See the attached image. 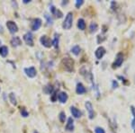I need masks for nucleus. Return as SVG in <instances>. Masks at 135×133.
I'll list each match as a JSON object with an SVG mask.
<instances>
[{"mask_svg":"<svg viewBox=\"0 0 135 133\" xmlns=\"http://www.w3.org/2000/svg\"><path fill=\"white\" fill-rule=\"evenodd\" d=\"M61 65H62L63 68L66 71L72 72L74 70V60L69 57H66L62 59L61 61Z\"/></svg>","mask_w":135,"mask_h":133,"instance_id":"1","label":"nucleus"},{"mask_svg":"<svg viewBox=\"0 0 135 133\" xmlns=\"http://www.w3.org/2000/svg\"><path fill=\"white\" fill-rule=\"evenodd\" d=\"M72 23H73V14L70 12L65 17V20L63 22V28L65 30H69L72 27Z\"/></svg>","mask_w":135,"mask_h":133,"instance_id":"2","label":"nucleus"},{"mask_svg":"<svg viewBox=\"0 0 135 133\" xmlns=\"http://www.w3.org/2000/svg\"><path fill=\"white\" fill-rule=\"evenodd\" d=\"M123 60H124L123 54H122V52H119V53H117V55H116V58H115V60H114V62L113 63V68H120V66H122Z\"/></svg>","mask_w":135,"mask_h":133,"instance_id":"3","label":"nucleus"},{"mask_svg":"<svg viewBox=\"0 0 135 133\" xmlns=\"http://www.w3.org/2000/svg\"><path fill=\"white\" fill-rule=\"evenodd\" d=\"M40 41H41V43H42V45H43L44 47H46V48H50L52 46V41H50V38H49L48 36H46V35L42 36L41 39H40Z\"/></svg>","mask_w":135,"mask_h":133,"instance_id":"4","label":"nucleus"},{"mask_svg":"<svg viewBox=\"0 0 135 133\" xmlns=\"http://www.w3.org/2000/svg\"><path fill=\"white\" fill-rule=\"evenodd\" d=\"M85 106H86V108H87V112H88V117H89L90 120H92V119L95 118V112H94L93 105H92L91 102H90L89 101L86 102Z\"/></svg>","mask_w":135,"mask_h":133,"instance_id":"5","label":"nucleus"},{"mask_svg":"<svg viewBox=\"0 0 135 133\" xmlns=\"http://www.w3.org/2000/svg\"><path fill=\"white\" fill-rule=\"evenodd\" d=\"M7 26L11 33H15L18 31V27H17V25H16V23L12 21H8L7 23Z\"/></svg>","mask_w":135,"mask_h":133,"instance_id":"6","label":"nucleus"},{"mask_svg":"<svg viewBox=\"0 0 135 133\" xmlns=\"http://www.w3.org/2000/svg\"><path fill=\"white\" fill-rule=\"evenodd\" d=\"M24 40L26 42V44L30 46H33V37L31 33H27L24 35Z\"/></svg>","mask_w":135,"mask_h":133,"instance_id":"7","label":"nucleus"},{"mask_svg":"<svg viewBox=\"0 0 135 133\" xmlns=\"http://www.w3.org/2000/svg\"><path fill=\"white\" fill-rule=\"evenodd\" d=\"M105 49L104 47H98L97 50H95V57H97V59H101L102 58L105 56Z\"/></svg>","mask_w":135,"mask_h":133,"instance_id":"8","label":"nucleus"},{"mask_svg":"<svg viewBox=\"0 0 135 133\" xmlns=\"http://www.w3.org/2000/svg\"><path fill=\"white\" fill-rule=\"evenodd\" d=\"M41 26H42V20L37 18V19H34L33 21H32L31 27H32V31H37V30L40 29Z\"/></svg>","mask_w":135,"mask_h":133,"instance_id":"9","label":"nucleus"},{"mask_svg":"<svg viewBox=\"0 0 135 133\" xmlns=\"http://www.w3.org/2000/svg\"><path fill=\"white\" fill-rule=\"evenodd\" d=\"M24 72L26 73L29 77H34L36 76V69L33 66H31V68H27L24 69Z\"/></svg>","mask_w":135,"mask_h":133,"instance_id":"10","label":"nucleus"},{"mask_svg":"<svg viewBox=\"0 0 135 133\" xmlns=\"http://www.w3.org/2000/svg\"><path fill=\"white\" fill-rule=\"evenodd\" d=\"M66 130L68 131H73L74 130V120L73 119L71 118H69L68 119V123L66 125Z\"/></svg>","mask_w":135,"mask_h":133,"instance_id":"11","label":"nucleus"},{"mask_svg":"<svg viewBox=\"0 0 135 133\" xmlns=\"http://www.w3.org/2000/svg\"><path fill=\"white\" fill-rule=\"evenodd\" d=\"M76 92L78 94H83L87 92V89H86V87L83 86V84L78 83L77 84V87H76Z\"/></svg>","mask_w":135,"mask_h":133,"instance_id":"12","label":"nucleus"},{"mask_svg":"<svg viewBox=\"0 0 135 133\" xmlns=\"http://www.w3.org/2000/svg\"><path fill=\"white\" fill-rule=\"evenodd\" d=\"M70 112L71 113H72V116H74L75 118H80L81 117V112L78 110V109H77L75 107V106H71L70 107Z\"/></svg>","mask_w":135,"mask_h":133,"instance_id":"13","label":"nucleus"},{"mask_svg":"<svg viewBox=\"0 0 135 133\" xmlns=\"http://www.w3.org/2000/svg\"><path fill=\"white\" fill-rule=\"evenodd\" d=\"M58 99L61 104H65L68 101V94L65 92H60L58 95Z\"/></svg>","mask_w":135,"mask_h":133,"instance_id":"14","label":"nucleus"},{"mask_svg":"<svg viewBox=\"0 0 135 133\" xmlns=\"http://www.w3.org/2000/svg\"><path fill=\"white\" fill-rule=\"evenodd\" d=\"M21 43H22V41L19 37H14L13 39L11 40V44H12V46H14V47H17V46L21 45Z\"/></svg>","mask_w":135,"mask_h":133,"instance_id":"15","label":"nucleus"},{"mask_svg":"<svg viewBox=\"0 0 135 133\" xmlns=\"http://www.w3.org/2000/svg\"><path fill=\"white\" fill-rule=\"evenodd\" d=\"M77 27H78L79 30H81V31H84V30L86 29V23H85V20L82 19V18L78 19V21H77Z\"/></svg>","mask_w":135,"mask_h":133,"instance_id":"16","label":"nucleus"},{"mask_svg":"<svg viewBox=\"0 0 135 133\" xmlns=\"http://www.w3.org/2000/svg\"><path fill=\"white\" fill-rule=\"evenodd\" d=\"M97 29H98V25H97V23H90V25H89V32L91 33H95V32L97 31Z\"/></svg>","mask_w":135,"mask_h":133,"instance_id":"17","label":"nucleus"},{"mask_svg":"<svg viewBox=\"0 0 135 133\" xmlns=\"http://www.w3.org/2000/svg\"><path fill=\"white\" fill-rule=\"evenodd\" d=\"M8 53V48L7 46H2V47H0V55L2 56V57H5V56L7 55Z\"/></svg>","mask_w":135,"mask_h":133,"instance_id":"18","label":"nucleus"},{"mask_svg":"<svg viewBox=\"0 0 135 133\" xmlns=\"http://www.w3.org/2000/svg\"><path fill=\"white\" fill-rule=\"evenodd\" d=\"M71 52H72V53L76 56L79 55V53H80V47H79L78 45L74 46V47L71 49Z\"/></svg>","mask_w":135,"mask_h":133,"instance_id":"19","label":"nucleus"},{"mask_svg":"<svg viewBox=\"0 0 135 133\" xmlns=\"http://www.w3.org/2000/svg\"><path fill=\"white\" fill-rule=\"evenodd\" d=\"M52 45L54 46V48H58L59 47V35L57 33H55L54 35V39H53L52 41Z\"/></svg>","mask_w":135,"mask_h":133,"instance_id":"20","label":"nucleus"},{"mask_svg":"<svg viewBox=\"0 0 135 133\" xmlns=\"http://www.w3.org/2000/svg\"><path fill=\"white\" fill-rule=\"evenodd\" d=\"M131 111H132V116H133V119L132 120V127L133 129H135V108L134 106H131Z\"/></svg>","mask_w":135,"mask_h":133,"instance_id":"21","label":"nucleus"},{"mask_svg":"<svg viewBox=\"0 0 135 133\" xmlns=\"http://www.w3.org/2000/svg\"><path fill=\"white\" fill-rule=\"evenodd\" d=\"M9 99H10V102H11L12 104L16 105V99H15V94H14V93H11V94H9Z\"/></svg>","mask_w":135,"mask_h":133,"instance_id":"22","label":"nucleus"},{"mask_svg":"<svg viewBox=\"0 0 135 133\" xmlns=\"http://www.w3.org/2000/svg\"><path fill=\"white\" fill-rule=\"evenodd\" d=\"M52 91H53V87L52 84H48V86L44 88V92L46 93V94H52Z\"/></svg>","mask_w":135,"mask_h":133,"instance_id":"23","label":"nucleus"},{"mask_svg":"<svg viewBox=\"0 0 135 133\" xmlns=\"http://www.w3.org/2000/svg\"><path fill=\"white\" fill-rule=\"evenodd\" d=\"M59 118H60V122H65V120H66V114H65L64 112H60V115H59Z\"/></svg>","mask_w":135,"mask_h":133,"instance_id":"24","label":"nucleus"},{"mask_svg":"<svg viewBox=\"0 0 135 133\" xmlns=\"http://www.w3.org/2000/svg\"><path fill=\"white\" fill-rule=\"evenodd\" d=\"M95 133H105V130H104L103 128H101V127H97V128L95 129Z\"/></svg>","mask_w":135,"mask_h":133,"instance_id":"25","label":"nucleus"},{"mask_svg":"<svg viewBox=\"0 0 135 133\" xmlns=\"http://www.w3.org/2000/svg\"><path fill=\"white\" fill-rule=\"evenodd\" d=\"M83 4H84V0H77V1H76V7L79 8Z\"/></svg>","mask_w":135,"mask_h":133,"instance_id":"26","label":"nucleus"},{"mask_svg":"<svg viewBox=\"0 0 135 133\" xmlns=\"http://www.w3.org/2000/svg\"><path fill=\"white\" fill-rule=\"evenodd\" d=\"M45 18L47 19V22H48V25H52V17H50V15H47V14H45Z\"/></svg>","mask_w":135,"mask_h":133,"instance_id":"27","label":"nucleus"},{"mask_svg":"<svg viewBox=\"0 0 135 133\" xmlns=\"http://www.w3.org/2000/svg\"><path fill=\"white\" fill-rule=\"evenodd\" d=\"M21 114H22V116H24V117H27L28 115H29L28 112L24 108H22V110H21Z\"/></svg>","mask_w":135,"mask_h":133,"instance_id":"28","label":"nucleus"},{"mask_svg":"<svg viewBox=\"0 0 135 133\" xmlns=\"http://www.w3.org/2000/svg\"><path fill=\"white\" fill-rule=\"evenodd\" d=\"M55 14L57 15H56L57 17H59V18H61V17H62V13H61L60 10H56V13H55Z\"/></svg>","mask_w":135,"mask_h":133,"instance_id":"29","label":"nucleus"},{"mask_svg":"<svg viewBox=\"0 0 135 133\" xmlns=\"http://www.w3.org/2000/svg\"><path fill=\"white\" fill-rule=\"evenodd\" d=\"M112 86H113V88H114V89H115V88H117V87H118V83H117V81H115V80H114V81H113V84H112Z\"/></svg>","mask_w":135,"mask_h":133,"instance_id":"30","label":"nucleus"},{"mask_svg":"<svg viewBox=\"0 0 135 133\" xmlns=\"http://www.w3.org/2000/svg\"><path fill=\"white\" fill-rule=\"evenodd\" d=\"M50 11H52V14H55V13H56V9H55V7H53V5H52V7H50Z\"/></svg>","mask_w":135,"mask_h":133,"instance_id":"31","label":"nucleus"},{"mask_svg":"<svg viewBox=\"0 0 135 133\" xmlns=\"http://www.w3.org/2000/svg\"><path fill=\"white\" fill-rule=\"evenodd\" d=\"M29 2H30V0H24V4H27V3H29Z\"/></svg>","mask_w":135,"mask_h":133,"instance_id":"32","label":"nucleus"},{"mask_svg":"<svg viewBox=\"0 0 135 133\" xmlns=\"http://www.w3.org/2000/svg\"><path fill=\"white\" fill-rule=\"evenodd\" d=\"M0 33H3V28L0 26Z\"/></svg>","mask_w":135,"mask_h":133,"instance_id":"33","label":"nucleus"},{"mask_svg":"<svg viewBox=\"0 0 135 133\" xmlns=\"http://www.w3.org/2000/svg\"><path fill=\"white\" fill-rule=\"evenodd\" d=\"M0 44H1V41H0Z\"/></svg>","mask_w":135,"mask_h":133,"instance_id":"34","label":"nucleus"},{"mask_svg":"<svg viewBox=\"0 0 135 133\" xmlns=\"http://www.w3.org/2000/svg\"><path fill=\"white\" fill-rule=\"evenodd\" d=\"M134 133H135V130H134Z\"/></svg>","mask_w":135,"mask_h":133,"instance_id":"35","label":"nucleus"}]
</instances>
